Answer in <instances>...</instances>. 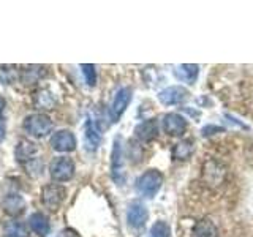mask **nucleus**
I'll return each instance as SVG.
<instances>
[{"label":"nucleus","instance_id":"f03ea898","mask_svg":"<svg viewBox=\"0 0 253 237\" xmlns=\"http://www.w3.org/2000/svg\"><path fill=\"white\" fill-rule=\"evenodd\" d=\"M54 128L51 117L46 114H30L24 118V130L34 138H44Z\"/></svg>","mask_w":253,"mask_h":237},{"label":"nucleus","instance_id":"aec40b11","mask_svg":"<svg viewBox=\"0 0 253 237\" xmlns=\"http://www.w3.org/2000/svg\"><path fill=\"white\" fill-rule=\"evenodd\" d=\"M100 141H101V134H100V130L97 128V125H95L92 120H87V123H85V146H87V149L95 150L100 146Z\"/></svg>","mask_w":253,"mask_h":237},{"label":"nucleus","instance_id":"39448f33","mask_svg":"<svg viewBox=\"0 0 253 237\" xmlns=\"http://www.w3.org/2000/svg\"><path fill=\"white\" fill-rule=\"evenodd\" d=\"M111 172H113V179L116 184L122 185L125 180V172H124V150H122V139L116 138L114 139V147H113V160H111Z\"/></svg>","mask_w":253,"mask_h":237},{"label":"nucleus","instance_id":"6e6552de","mask_svg":"<svg viewBox=\"0 0 253 237\" xmlns=\"http://www.w3.org/2000/svg\"><path fill=\"white\" fill-rule=\"evenodd\" d=\"M51 147L62 154L73 152L76 149V136L68 130H60L51 136Z\"/></svg>","mask_w":253,"mask_h":237},{"label":"nucleus","instance_id":"b1692460","mask_svg":"<svg viewBox=\"0 0 253 237\" xmlns=\"http://www.w3.org/2000/svg\"><path fill=\"white\" fill-rule=\"evenodd\" d=\"M81 68H83V75H84L87 85L93 87L97 84V71H95V67L90 65V63H83Z\"/></svg>","mask_w":253,"mask_h":237},{"label":"nucleus","instance_id":"5701e85b","mask_svg":"<svg viewBox=\"0 0 253 237\" xmlns=\"http://www.w3.org/2000/svg\"><path fill=\"white\" fill-rule=\"evenodd\" d=\"M38 95V93H37ZM37 105L40 108H44V109H51L55 105V100L52 97V93H49L47 90H42L40 95L37 97Z\"/></svg>","mask_w":253,"mask_h":237},{"label":"nucleus","instance_id":"a878e982","mask_svg":"<svg viewBox=\"0 0 253 237\" xmlns=\"http://www.w3.org/2000/svg\"><path fill=\"white\" fill-rule=\"evenodd\" d=\"M5 133H6V126H5V120L0 116V142L5 139Z\"/></svg>","mask_w":253,"mask_h":237},{"label":"nucleus","instance_id":"2eb2a0df","mask_svg":"<svg viewBox=\"0 0 253 237\" xmlns=\"http://www.w3.org/2000/svg\"><path fill=\"white\" fill-rule=\"evenodd\" d=\"M192 237H218V229L209 218H201L196 221L192 229Z\"/></svg>","mask_w":253,"mask_h":237},{"label":"nucleus","instance_id":"cd10ccee","mask_svg":"<svg viewBox=\"0 0 253 237\" xmlns=\"http://www.w3.org/2000/svg\"><path fill=\"white\" fill-rule=\"evenodd\" d=\"M3 109H5V100H3V97H0V116H2Z\"/></svg>","mask_w":253,"mask_h":237},{"label":"nucleus","instance_id":"20e7f679","mask_svg":"<svg viewBox=\"0 0 253 237\" xmlns=\"http://www.w3.org/2000/svg\"><path fill=\"white\" fill-rule=\"evenodd\" d=\"M67 198V190L65 187L57 185V184H49L43 188L42 192V199L43 204L46 205L49 210H57L60 205L63 204Z\"/></svg>","mask_w":253,"mask_h":237},{"label":"nucleus","instance_id":"7ed1b4c3","mask_svg":"<svg viewBox=\"0 0 253 237\" xmlns=\"http://www.w3.org/2000/svg\"><path fill=\"white\" fill-rule=\"evenodd\" d=\"M51 177L55 182H68L75 176V163L68 157H59L51 163Z\"/></svg>","mask_w":253,"mask_h":237},{"label":"nucleus","instance_id":"f257e3e1","mask_svg":"<svg viewBox=\"0 0 253 237\" xmlns=\"http://www.w3.org/2000/svg\"><path fill=\"white\" fill-rule=\"evenodd\" d=\"M163 184V174L157 169H149L136 180V192L144 198H152L158 193Z\"/></svg>","mask_w":253,"mask_h":237},{"label":"nucleus","instance_id":"bb28decb","mask_svg":"<svg viewBox=\"0 0 253 237\" xmlns=\"http://www.w3.org/2000/svg\"><path fill=\"white\" fill-rule=\"evenodd\" d=\"M209 131H215V133H218V131H223V128H218V126H206V128H203V134L206 136V134H209ZM211 134H213V133H211Z\"/></svg>","mask_w":253,"mask_h":237},{"label":"nucleus","instance_id":"a211bd4d","mask_svg":"<svg viewBox=\"0 0 253 237\" xmlns=\"http://www.w3.org/2000/svg\"><path fill=\"white\" fill-rule=\"evenodd\" d=\"M195 150V141L193 139H182L179 141L176 146L172 147V158L174 160H188L193 155Z\"/></svg>","mask_w":253,"mask_h":237},{"label":"nucleus","instance_id":"f8f14e48","mask_svg":"<svg viewBox=\"0 0 253 237\" xmlns=\"http://www.w3.org/2000/svg\"><path fill=\"white\" fill-rule=\"evenodd\" d=\"M2 207L3 210L11 217H18L26 209V201L22 199V196L18 193H8L5 195L3 201H2Z\"/></svg>","mask_w":253,"mask_h":237},{"label":"nucleus","instance_id":"f3484780","mask_svg":"<svg viewBox=\"0 0 253 237\" xmlns=\"http://www.w3.org/2000/svg\"><path fill=\"white\" fill-rule=\"evenodd\" d=\"M29 225H30V229L34 231L35 234L38 236H47L51 231V225H49V220L46 218V215H43V213L40 212H35L32 213L30 218H29Z\"/></svg>","mask_w":253,"mask_h":237},{"label":"nucleus","instance_id":"dca6fc26","mask_svg":"<svg viewBox=\"0 0 253 237\" xmlns=\"http://www.w3.org/2000/svg\"><path fill=\"white\" fill-rule=\"evenodd\" d=\"M198 75H200V67L193 65V63H184V65H179L174 70V76L180 82H187V84H193Z\"/></svg>","mask_w":253,"mask_h":237},{"label":"nucleus","instance_id":"0eeeda50","mask_svg":"<svg viewBox=\"0 0 253 237\" xmlns=\"http://www.w3.org/2000/svg\"><path fill=\"white\" fill-rule=\"evenodd\" d=\"M187 97H188V90L182 85H169L158 92V100L165 106L180 105L182 101L187 100Z\"/></svg>","mask_w":253,"mask_h":237},{"label":"nucleus","instance_id":"393cba45","mask_svg":"<svg viewBox=\"0 0 253 237\" xmlns=\"http://www.w3.org/2000/svg\"><path fill=\"white\" fill-rule=\"evenodd\" d=\"M14 67H0V79L5 82V84H11L14 81Z\"/></svg>","mask_w":253,"mask_h":237},{"label":"nucleus","instance_id":"9d476101","mask_svg":"<svg viewBox=\"0 0 253 237\" xmlns=\"http://www.w3.org/2000/svg\"><path fill=\"white\" fill-rule=\"evenodd\" d=\"M163 130L169 136H180L187 130V120L180 114L169 113L163 117Z\"/></svg>","mask_w":253,"mask_h":237},{"label":"nucleus","instance_id":"9b49d317","mask_svg":"<svg viewBox=\"0 0 253 237\" xmlns=\"http://www.w3.org/2000/svg\"><path fill=\"white\" fill-rule=\"evenodd\" d=\"M158 134V122L157 118H147V120L141 122L134 128V136L141 142H150L157 138Z\"/></svg>","mask_w":253,"mask_h":237},{"label":"nucleus","instance_id":"423d86ee","mask_svg":"<svg viewBox=\"0 0 253 237\" xmlns=\"http://www.w3.org/2000/svg\"><path fill=\"white\" fill-rule=\"evenodd\" d=\"M130 101H131V89L130 87H122V89L116 93L114 101L109 109L111 122H117L119 118H121V116L125 113L126 106L130 105Z\"/></svg>","mask_w":253,"mask_h":237},{"label":"nucleus","instance_id":"ddd939ff","mask_svg":"<svg viewBox=\"0 0 253 237\" xmlns=\"http://www.w3.org/2000/svg\"><path fill=\"white\" fill-rule=\"evenodd\" d=\"M203 176H204V180L209 182V184H213V185L221 184V180L225 177V168L218 161H209L204 164Z\"/></svg>","mask_w":253,"mask_h":237},{"label":"nucleus","instance_id":"1a4fd4ad","mask_svg":"<svg viewBox=\"0 0 253 237\" xmlns=\"http://www.w3.org/2000/svg\"><path fill=\"white\" fill-rule=\"evenodd\" d=\"M149 218L147 207L141 201H133L128 205V212H126V220L131 228H141L146 225Z\"/></svg>","mask_w":253,"mask_h":237},{"label":"nucleus","instance_id":"412c9836","mask_svg":"<svg viewBox=\"0 0 253 237\" xmlns=\"http://www.w3.org/2000/svg\"><path fill=\"white\" fill-rule=\"evenodd\" d=\"M5 237H29V231L26 225L19 223V221H8L3 228Z\"/></svg>","mask_w":253,"mask_h":237},{"label":"nucleus","instance_id":"6ab92c4d","mask_svg":"<svg viewBox=\"0 0 253 237\" xmlns=\"http://www.w3.org/2000/svg\"><path fill=\"white\" fill-rule=\"evenodd\" d=\"M46 75V68L44 67H38V65H30L26 70L21 71V81L22 84L30 85V84H35L38 82L40 79Z\"/></svg>","mask_w":253,"mask_h":237},{"label":"nucleus","instance_id":"4be33fe9","mask_svg":"<svg viewBox=\"0 0 253 237\" xmlns=\"http://www.w3.org/2000/svg\"><path fill=\"white\" fill-rule=\"evenodd\" d=\"M171 228L165 221H155L150 228V237H169Z\"/></svg>","mask_w":253,"mask_h":237},{"label":"nucleus","instance_id":"4468645a","mask_svg":"<svg viewBox=\"0 0 253 237\" xmlns=\"http://www.w3.org/2000/svg\"><path fill=\"white\" fill-rule=\"evenodd\" d=\"M38 152L37 146L34 144V142L30 141H19L18 146H16V160H18L19 163H30L35 160V154Z\"/></svg>","mask_w":253,"mask_h":237}]
</instances>
